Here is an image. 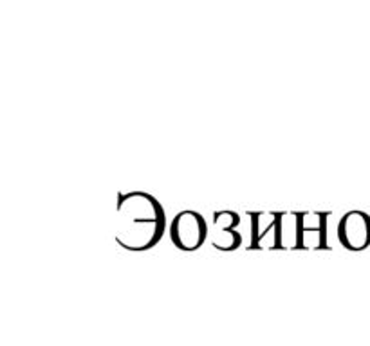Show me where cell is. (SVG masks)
I'll return each instance as SVG.
<instances>
[{
	"label": "cell",
	"instance_id": "7a4b0ae2",
	"mask_svg": "<svg viewBox=\"0 0 370 346\" xmlns=\"http://www.w3.org/2000/svg\"><path fill=\"white\" fill-rule=\"evenodd\" d=\"M170 238L179 251L193 252L201 249L208 238V223L201 213L193 209L179 211L170 223Z\"/></svg>",
	"mask_w": 370,
	"mask_h": 346
},
{
	"label": "cell",
	"instance_id": "6da1fadb",
	"mask_svg": "<svg viewBox=\"0 0 370 346\" xmlns=\"http://www.w3.org/2000/svg\"><path fill=\"white\" fill-rule=\"evenodd\" d=\"M118 220L114 240L127 251L141 252L156 247L166 229L161 202L145 191L118 193Z\"/></svg>",
	"mask_w": 370,
	"mask_h": 346
},
{
	"label": "cell",
	"instance_id": "277c9868",
	"mask_svg": "<svg viewBox=\"0 0 370 346\" xmlns=\"http://www.w3.org/2000/svg\"><path fill=\"white\" fill-rule=\"evenodd\" d=\"M296 213V220H298V240L294 251L305 249V242H307L309 235H314L316 240V251L318 249H331V246L327 244V220L331 217L329 211H314L316 218H314V225H307L303 220V211H294Z\"/></svg>",
	"mask_w": 370,
	"mask_h": 346
},
{
	"label": "cell",
	"instance_id": "3957f363",
	"mask_svg": "<svg viewBox=\"0 0 370 346\" xmlns=\"http://www.w3.org/2000/svg\"><path fill=\"white\" fill-rule=\"evenodd\" d=\"M336 235L347 251H365L370 246V215L359 209L345 213L338 222Z\"/></svg>",
	"mask_w": 370,
	"mask_h": 346
}]
</instances>
